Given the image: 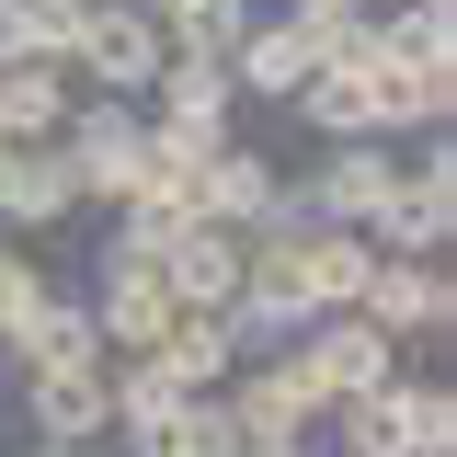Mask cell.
Instances as JSON below:
<instances>
[{
  "instance_id": "obj_18",
  "label": "cell",
  "mask_w": 457,
  "mask_h": 457,
  "mask_svg": "<svg viewBox=\"0 0 457 457\" xmlns=\"http://www.w3.org/2000/svg\"><path fill=\"white\" fill-rule=\"evenodd\" d=\"M69 104H80V80L46 69V57H35V69H0V137H12V149H23V137H57Z\"/></svg>"
},
{
  "instance_id": "obj_4",
  "label": "cell",
  "mask_w": 457,
  "mask_h": 457,
  "mask_svg": "<svg viewBox=\"0 0 457 457\" xmlns=\"http://www.w3.org/2000/svg\"><path fill=\"white\" fill-rule=\"evenodd\" d=\"M286 183H297V206L320 228H366V240H378V218H389V195H400V149L389 137H332L320 161L286 171Z\"/></svg>"
},
{
  "instance_id": "obj_19",
  "label": "cell",
  "mask_w": 457,
  "mask_h": 457,
  "mask_svg": "<svg viewBox=\"0 0 457 457\" xmlns=\"http://www.w3.org/2000/svg\"><path fill=\"white\" fill-rule=\"evenodd\" d=\"M149 354H161L183 389H218L228 366H240V343H228V309H171V332L149 343Z\"/></svg>"
},
{
  "instance_id": "obj_21",
  "label": "cell",
  "mask_w": 457,
  "mask_h": 457,
  "mask_svg": "<svg viewBox=\"0 0 457 457\" xmlns=\"http://www.w3.org/2000/svg\"><path fill=\"white\" fill-rule=\"evenodd\" d=\"M240 35H252V0H195L183 23H161V46H171V57H228Z\"/></svg>"
},
{
  "instance_id": "obj_22",
  "label": "cell",
  "mask_w": 457,
  "mask_h": 457,
  "mask_svg": "<svg viewBox=\"0 0 457 457\" xmlns=\"http://www.w3.org/2000/svg\"><path fill=\"white\" fill-rule=\"evenodd\" d=\"M35 309H46V263H35V252H23V240H0V343L23 332V320H35Z\"/></svg>"
},
{
  "instance_id": "obj_14",
  "label": "cell",
  "mask_w": 457,
  "mask_h": 457,
  "mask_svg": "<svg viewBox=\"0 0 457 457\" xmlns=\"http://www.w3.org/2000/svg\"><path fill=\"white\" fill-rule=\"evenodd\" d=\"M286 252H297V297L309 309H354L366 275H378V240L366 228H286Z\"/></svg>"
},
{
  "instance_id": "obj_12",
  "label": "cell",
  "mask_w": 457,
  "mask_h": 457,
  "mask_svg": "<svg viewBox=\"0 0 457 457\" xmlns=\"http://www.w3.org/2000/svg\"><path fill=\"white\" fill-rule=\"evenodd\" d=\"M0 206H12V228H35V240L69 228V218H80V171H69V149H57V137H23V149L0 161Z\"/></svg>"
},
{
  "instance_id": "obj_25",
  "label": "cell",
  "mask_w": 457,
  "mask_h": 457,
  "mask_svg": "<svg viewBox=\"0 0 457 457\" xmlns=\"http://www.w3.org/2000/svg\"><path fill=\"white\" fill-rule=\"evenodd\" d=\"M23 457H104V446H35V435H23Z\"/></svg>"
},
{
  "instance_id": "obj_15",
  "label": "cell",
  "mask_w": 457,
  "mask_h": 457,
  "mask_svg": "<svg viewBox=\"0 0 457 457\" xmlns=\"http://www.w3.org/2000/svg\"><path fill=\"white\" fill-rule=\"evenodd\" d=\"M275 195H286V171L263 161V149H240V137L195 171V218H218V228H263V218H275Z\"/></svg>"
},
{
  "instance_id": "obj_8",
  "label": "cell",
  "mask_w": 457,
  "mask_h": 457,
  "mask_svg": "<svg viewBox=\"0 0 457 457\" xmlns=\"http://www.w3.org/2000/svg\"><path fill=\"white\" fill-rule=\"evenodd\" d=\"M354 320H378L389 343H446V320H457V286H446V263L378 252V275H366V297H354Z\"/></svg>"
},
{
  "instance_id": "obj_20",
  "label": "cell",
  "mask_w": 457,
  "mask_h": 457,
  "mask_svg": "<svg viewBox=\"0 0 457 457\" xmlns=\"http://www.w3.org/2000/svg\"><path fill=\"white\" fill-rule=\"evenodd\" d=\"M137 104H149V114H183V126H228L240 92H228V57H161V80H149Z\"/></svg>"
},
{
  "instance_id": "obj_13",
  "label": "cell",
  "mask_w": 457,
  "mask_h": 457,
  "mask_svg": "<svg viewBox=\"0 0 457 457\" xmlns=\"http://www.w3.org/2000/svg\"><path fill=\"white\" fill-rule=\"evenodd\" d=\"M161 286H171V309H228V297H240V228H218V218L171 228Z\"/></svg>"
},
{
  "instance_id": "obj_26",
  "label": "cell",
  "mask_w": 457,
  "mask_h": 457,
  "mask_svg": "<svg viewBox=\"0 0 457 457\" xmlns=\"http://www.w3.org/2000/svg\"><path fill=\"white\" fill-rule=\"evenodd\" d=\"M263 457H332V446H320V435H309V446H263Z\"/></svg>"
},
{
  "instance_id": "obj_16",
  "label": "cell",
  "mask_w": 457,
  "mask_h": 457,
  "mask_svg": "<svg viewBox=\"0 0 457 457\" xmlns=\"http://www.w3.org/2000/svg\"><path fill=\"white\" fill-rule=\"evenodd\" d=\"M126 457H240V423L218 411V389H183L161 423H126Z\"/></svg>"
},
{
  "instance_id": "obj_7",
  "label": "cell",
  "mask_w": 457,
  "mask_h": 457,
  "mask_svg": "<svg viewBox=\"0 0 457 457\" xmlns=\"http://www.w3.org/2000/svg\"><path fill=\"white\" fill-rule=\"evenodd\" d=\"M286 354L309 366V389L332 400V411H343V400H366V389H389V378H400V343L378 332V320H354V309H320V320H309V332L286 343Z\"/></svg>"
},
{
  "instance_id": "obj_5",
  "label": "cell",
  "mask_w": 457,
  "mask_h": 457,
  "mask_svg": "<svg viewBox=\"0 0 457 457\" xmlns=\"http://www.w3.org/2000/svg\"><path fill=\"white\" fill-rule=\"evenodd\" d=\"M161 23L137 12V0H80V35H69V80L80 92H114V104H137L149 80H161Z\"/></svg>"
},
{
  "instance_id": "obj_3",
  "label": "cell",
  "mask_w": 457,
  "mask_h": 457,
  "mask_svg": "<svg viewBox=\"0 0 457 457\" xmlns=\"http://www.w3.org/2000/svg\"><path fill=\"white\" fill-rule=\"evenodd\" d=\"M57 149L80 171V206H126V195L149 183V114L114 104V92H80L69 126H57Z\"/></svg>"
},
{
  "instance_id": "obj_23",
  "label": "cell",
  "mask_w": 457,
  "mask_h": 457,
  "mask_svg": "<svg viewBox=\"0 0 457 457\" xmlns=\"http://www.w3.org/2000/svg\"><path fill=\"white\" fill-rule=\"evenodd\" d=\"M35 57H46V46H35V0H0V69H35ZM46 69H57V57H46Z\"/></svg>"
},
{
  "instance_id": "obj_11",
  "label": "cell",
  "mask_w": 457,
  "mask_h": 457,
  "mask_svg": "<svg viewBox=\"0 0 457 457\" xmlns=\"http://www.w3.org/2000/svg\"><path fill=\"white\" fill-rule=\"evenodd\" d=\"M0 354H12V378H57V366H104V320H92V297L46 286V309H35L23 332L0 343Z\"/></svg>"
},
{
  "instance_id": "obj_10",
  "label": "cell",
  "mask_w": 457,
  "mask_h": 457,
  "mask_svg": "<svg viewBox=\"0 0 457 457\" xmlns=\"http://www.w3.org/2000/svg\"><path fill=\"white\" fill-rule=\"evenodd\" d=\"M92 320H104V354H149V343L171 332V286H161V263L92 252Z\"/></svg>"
},
{
  "instance_id": "obj_27",
  "label": "cell",
  "mask_w": 457,
  "mask_h": 457,
  "mask_svg": "<svg viewBox=\"0 0 457 457\" xmlns=\"http://www.w3.org/2000/svg\"><path fill=\"white\" fill-rule=\"evenodd\" d=\"M0 240H12V206H0Z\"/></svg>"
},
{
  "instance_id": "obj_6",
  "label": "cell",
  "mask_w": 457,
  "mask_h": 457,
  "mask_svg": "<svg viewBox=\"0 0 457 457\" xmlns=\"http://www.w3.org/2000/svg\"><path fill=\"white\" fill-rule=\"evenodd\" d=\"M343 12H252V35L228 46V92H263V104H297V80L332 57Z\"/></svg>"
},
{
  "instance_id": "obj_1",
  "label": "cell",
  "mask_w": 457,
  "mask_h": 457,
  "mask_svg": "<svg viewBox=\"0 0 457 457\" xmlns=\"http://www.w3.org/2000/svg\"><path fill=\"white\" fill-rule=\"evenodd\" d=\"M320 435H332V457H457V389L446 378H389V389L343 400Z\"/></svg>"
},
{
  "instance_id": "obj_9",
  "label": "cell",
  "mask_w": 457,
  "mask_h": 457,
  "mask_svg": "<svg viewBox=\"0 0 457 457\" xmlns=\"http://www.w3.org/2000/svg\"><path fill=\"white\" fill-rule=\"evenodd\" d=\"M12 389H23V435L35 446H114L104 366H57V378H12Z\"/></svg>"
},
{
  "instance_id": "obj_2",
  "label": "cell",
  "mask_w": 457,
  "mask_h": 457,
  "mask_svg": "<svg viewBox=\"0 0 457 457\" xmlns=\"http://www.w3.org/2000/svg\"><path fill=\"white\" fill-rule=\"evenodd\" d=\"M218 411L240 423V457L309 446V435L332 423V400L309 389V366H297V354H252V366H228V378H218Z\"/></svg>"
},
{
  "instance_id": "obj_17",
  "label": "cell",
  "mask_w": 457,
  "mask_h": 457,
  "mask_svg": "<svg viewBox=\"0 0 457 457\" xmlns=\"http://www.w3.org/2000/svg\"><path fill=\"white\" fill-rule=\"evenodd\" d=\"M286 114H297L309 137H378V80H366V69H309Z\"/></svg>"
},
{
  "instance_id": "obj_24",
  "label": "cell",
  "mask_w": 457,
  "mask_h": 457,
  "mask_svg": "<svg viewBox=\"0 0 457 457\" xmlns=\"http://www.w3.org/2000/svg\"><path fill=\"white\" fill-rule=\"evenodd\" d=\"M137 12H149V23H183V12H195V0H137Z\"/></svg>"
}]
</instances>
